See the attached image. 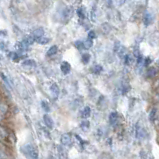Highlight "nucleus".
Here are the masks:
<instances>
[{"label": "nucleus", "mask_w": 159, "mask_h": 159, "mask_svg": "<svg viewBox=\"0 0 159 159\" xmlns=\"http://www.w3.org/2000/svg\"><path fill=\"white\" fill-rule=\"evenodd\" d=\"M118 121V113L117 112H111L109 114V123L111 125H114Z\"/></svg>", "instance_id": "13"}, {"label": "nucleus", "mask_w": 159, "mask_h": 159, "mask_svg": "<svg viewBox=\"0 0 159 159\" xmlns=\"http://www.w3.org/2000/svg\"><path fill=\"white\" fill-rule=\"evenodd\" d=\"M60 142L63 146H70L72 143V137L70 133H64L60 138Z\"/></svg>", "instance_id": "2"}, {"label": "nucleus", "mask_w": 159, "mask_h": 159, "mask_svg": "<svg viewBox=\"0 0 159 159\" xmlns=\"http://www.w3.org/2000/svg\"><path fill=\"white\" fill-rule=\"evenodd\" d=\"M35 41L37 42V43H39V44L44 45V44H47L49 42V39L47 37H44V36H43V37H40V38L35 39Z\"/></svg>", "instance_id": "19"}, {"label": "nucleus", "mask_w": 159, "mask_h": 159, "mask_svg": "<svg viewBox=\"0 0 159 159\" xmlns=\"http://www.w3.org/2000/svg\"><path fill=\"white\" fill-rule=\"evenodd\" d=\"M84 43V49H89V48H91L92 47V45H93V41L92 40H89V39H87L86 40L85 42H83Z\"/></svg>", "instance_id": "27"}, {"label": "nucleus", "mask_w": 159, "mask_h": 159, "mask_svg": "<svg viewBox=\"0 0 159 159\" xmlns=\"http://www.w3.org/2000/svg\"><path fill=\"white\" fill-rule=\"evenodd\" d=\"M50 92H51L52 96L54 98L58 97V95H59V87H58V85L56 83H52L50 85Z\"/></svg>", "instance_id": "11"}, {"label": "nucleus", "mask_w": 159, "mask_h": 159, "mask_svg": "<svg viewBox=\"0 0 159 159\" xmlns=\"http://www.w3.org/2000/svg\"><path fill=\"white\" fill-rule=\"evenodd\" d=\"M150 62H151V59L147 57V58H145V61H144V65L145 66H148L149 64H150Z\"/></svg>", "instance_id": "34"}, {"label": "nucleus", "mask_w": 159, "mask_h": 159, "mask_svg": "<svg viewBox=\"0 0 159 159\" xmlns=\"http://www.w3.org/2000/svg\"><path fill=\"white\" fill-rule=\"evenodd\" d=\"M32 34H33V38H35V39L40 38V37H43V35H44V29L42 28V27H38V28L34 29Z\"/></svg>", "instance_id": "9"}, {"label": "nucleus", "mask_w": 159, "mask_h": 159, "mask_svg": "<svg viewBox=\"0 0 159 159\" xmlns=\"http://www.w3.org/2000/svg\"><path fill=\"white\" fill-rule=\"evenodd\" d=\"M6 158H7V154H6L5 149L0 144V159H6Z\"/></svg>", "instance_id": "23"}, {"label": "nucleus", "mask_w": 159, "mask_h": 159, "mask_svg": "<svg viewBox=\"0 0 159 159\" xmlns=\"http://www.w3.org/2000/svg\"><path fill=\"white\" fill-rule=\"evenodd\" d=\"M146 135H147L146 131H145V129L142 126H140L139 124L136 125V137L138 139H143L146 137Z\"/></svg>", "instance_id": "4"}, {"label": "nucleus", "mask_w": 159, "mask_h": 159, "mask_svg": "<svg viewBox=\"0 0 159 159\" xmlns=\"http://www.w3.org/2000/svg\"><path fill=\"white\" fill-rule=\"evenodd\" d=\"M153 88L154 89H157V91L159 90V77L157 79L154 80V82H153Z\"/></svg>", "instance_id": "32"}, {"label": "nucleus", "mask_w": 159, "mask_h": 159, "mask_svg": "<svg viewBox=\"0 0 159 159\" xmlns=\"http://www.w3.org/2000/svg\"><path fill=\"white\" fill-rule=\"evenodd\" d=\"M96 6H93V8H92V11H91V19L93 20V21H95L96 20Z\"/></svg>", "instance_id": "29"}, {"label": "nucleus", "mask_w": 159, "mask_h": 159, "mask_svg": "<svg viewBox=\"0 0 159 159\" xmlns=\"http://www.w3.org/2000/svg\"><path fill=\"white\" fill-rule=\"evenodd\" d=\"M23 64L25 66H35L36 62H35V60H32V59H27V60H25L23 62Z\"/></svg>", "instance_id": "26"}, {"label": "nucleus", "mask_w": 159, "mask_h": 159, "mask_svg": "<svg viewBox=\"0 0 159 159\" xmlns=\"http://www.w3.org/2000/svg\"><path fill=\"white\" fill-rule=\"evenodd\" d=\"M72 14H73V9H72L71 6H68L64 9V11H63V14H62V17H63V20L64 21H68L71 18Z\"/></svg>", "instance_id": "5"}, {"label": "nucleus", "mask_w": 159, "mask_h": 159, "mask_svg": "<svg viewBox=\"0 0 159 159\" xmlns=\"http://www.w3.org/2000/svg\"><path fill=\"white\" fill-rule=\"evenodd\" d=\"M80 127L81 129H82L84 132H87V131L89 130V127H90V123L88 120H83L82 122L80 123Z\"/></svg>", "instance_id": "15"}, {"label": "nucleus", "mask_w": 159, "mask_h": 159, "mask_svg": "<svg viewBox=\"0 0 159 159\" xmlns=\"http://www.w3.org/2000/svg\"><path fill=\"white\" fill-rule=\"evenodd\" d=\"M157 120H158V130H159V116L157 117Z\"/></svg>", "instance_id": "36"}, {"label": "nucleus", "mask_w": 159, "mask_h": 159, "mask_svg": "<svg viewBox=\"0 0 159 159\" xmlns=\"http://www.w3.org/2000/svg\"><path fill=\"white\" fill-rule=\"evenodd\" d=\"M81 59H82V62L84 63V64H87V63L90 61V54L89 53L82 54V57H81Z\"/></svg>", "instance_id": "22"}, {"label": "nucleus", "mask_w": 159, "mask_h": 159, "mask_svg": "<svg viewBox=\"0 0 159 159\" xmlns=\"http://www.w3.org/2000/svg\"><path fill=\"white\" fill-rule=\"evenodd\" d=\"M158 140H159V137H158Z\"/></svg>", "instance_id": "38"}, {"label": "nucleus", "mask_w": 159, "mask_h": 159, "mask_svg": "<svg viewBox=\"0 0 159 159\" xmlns=\"http://www.w3.org/2000/svg\"><path fill=\"white\" fill-rule=\"evenodd\" d=\"M149 159H153V157H150V158H149Z\"/></svg>", "instance_id": "37"}, {"label": "nucleus", "mask_w": 159, "mask_h": 159, "mask_svg": "<svg viewBox=\"0 0 159 159\" xmlns=\"http://www.w3.org/2000/svg\"><path fill=\"white\" fill-rule=\"evenodd\" d=\"M152 21H153V16L151 13H149V12H146L144 14L143 16V22H144V24L148 26V25H150L152 23Z\"/></svg>", "instance_id": "8"}, {"label": "nucleus", "mask_w": 159, "mask_h": 159, "mask_svg": "<svg viewBox=\"0 0 159 159\" xmlns=\"http://www.w3.org/2000/svg\"><path fill=\"white\" fill-rule=\"evenodd\" d=\"M60 69H61L63 74H68L70 72V70H71V66L67 61H63L61 63V65H60Z\"/></svg>", "instance_id": "7"}, {"label": "nucleus", "mask_w": 159, "mask_h": 159, "mask_svg": "<svg viewBox=\"0 0 159 159\" xmlns=\"http://www.w3.org/2000/svg\"><path fill=\"white\" fill-rule=\"evenodd\" d=\"M8 136L7 131L3 128L2 126H0V140H5Z\"/></svg>", "instance_id": "17"}, {"label": "nucleus", "mask_w": 159, "mask_h": 159, "mask_svg": "<svg viewBox=\"0 0 159 159\" xmlns=\"http://www.w3.org/2000/svg\"><path fill=\"white\" fill-rule=\"evenodd\" d=\"M95 37H96V33H95V31H93V30L89 31V33H88V39L89 40H92V41H93V39H95Z\"/></svg>", "instance_id": "30"}, {"label": "nucleus", "mask_w": 159, "mask_h": 159, "mask_svg": "<svg viewBox=\"0 0 159 159\" xmlns=\"http://www.w3.org/2000/svg\"><path fill=\"white\" fill-rule=\"evenodd\" d=\"M90 114H91V108H90L89 106H85L82 111H81L80 113V116L83 118V119H86V118H88L90 116Z\"/></svg>", "instance_id": "10"}, {"label": "nucleus", "mask_w": 159, "mask_h": 159, "mask_svg": "<svg viewBox=\"0 0 159 159\" xmlns=\"http://www.w3.org/2000/svg\"><path fill=\"white\" fill-rule=\"evenodd\" d=\"M57 52H58V47L56 46V45H53V46H51L48 49L47 56H53V55H55Z\"/></svg>", "instance_id": "16"}, {"label": "nucleus", "mask_w": 159, "mask_h": 159, "mask_svg": "<svg viewBox=\"0 0 159 159\" xmlns=\"http://www.w3.org/2000/svg\"><path fill=\"white\" fill-rule=\"evenodd\" d=\"M7 111H8L7 104L0 101V122L4 120V118H5V116L7 114Z\"/></svg>", "instance_id": "3"}, {"label": "nucleus", "mask_w": 159, "mask_h": 159, "mask_svg": "<svg viewBox=\"0 0 159 159\" xmlns=\"http://www.w3.org/2000/svg\"><path fill=\"white\" fill-rule=\"evenodd\" d=\"M158 73V70L156 67H149L147 70V76L149 78H155Z\"/></svg>", "instance_id": "12"}, {"label": "nucleus", "mask_w": 159, "mask_h": 159, "mask_svg": "<svg viewBox=\"0 0 159 159\" xmlns=\"http://www.w3.org/2000/svg\"><path fill=\"white\" fill-rule=\"evenodd\" d=\"M101 29L103 30L104 33H109V32H110V30H111V27L108 23H103L101 25Z\"/></svg>", "instance_id": "21"}, {"label": "nucleus", "mask_w": 159, "mask_h": 159, "mask_svg": "<svg viewBox=\"0 0 159 159\" xmlns=\"http://www.w3.org/2000/svg\"><path fill=\"white\" fill-rule=\"evenodd\" d=\"M131 60H132V57H131L130 54H126L124 57V63L126 65H130L131 64Z\"/></svg>", "instance_id": "28"}, {"label": "nucleus", "mask_w": 159, "mask_h": 159, "mask_svg": "<svg viewBox=\"0 0 159 159\" xmlns=\"http://www.w3.org/2000/svg\"><path fill=\"white\" fill-rule=\"evenodd\" d=\"M77 15L79 16V18H84L85 17V11L83 7H79L77 9Z\"/></svg>", "instance_id": "25"}, {"label": "nucleus", "mask_w": 159, "mask_h": 159, "mask_svg": "<svg viewBox=\"0 0 159 159\" xmlns=\"http://www.w3.org/2000/svg\"><path fill=\"white\" fill-rule=\"evenodd\" d=\"M154 99H155L156 101H159V90L155 93V95H154Z\"/></svg>", "instance_id": "35"}, {"label": "nucleus", "mask_w": 159, "mask_h": 159, "mask_svg": "<svg viewBox=\"0 0 159 159\" xmlns=\"http://www.w3.org/2000/svg\"><path fill=\"white\" fill-rule=\"evenodd\" d=\"M139 155H140V159H148L147 154L145 153V151H144V150H141V151H140Z\"/></svg>", "instance_id": "33"}, {"label": "nucleus", "mask_w": 159, "mask_h": 159, "mask_svg": "<svg viewBox=\"0 0 159 159\" xmlns=\"http://www.w3.org/2000/svg\"><path fill=\"white\" fill-rule=\"evenodd\" d=\"M34 38L33 37H30V36H27V37H25L24 38V40L22 42H23L26 46H29V45H32L33 44V42H34Z\"/></svg>", "instance_id": "18"}, {"label": "nucleus", "mask_w": 159, "mask_h": 159, "mask_svg": "<svg viewBox=\"0 0 159 159\" xmlns=\"http://www.w3.org/2000/svg\"><path fill=\"white\" fill-rule=\"evenodd\" d=\"M102 70H103V68H102L101 65H95V66L92 68L93 73H95V74H100L101 72H102Z\"/></svg>", "instance_id": "20"}, {"label": "nucleus", "mask_w": 159, "mask_h": 159, "mask_svg": "<svg viewBox=\"0 0 159 159\" xmlns=\"http://www.w3.org/2000/svg\"><path fill=\"white\" fill-rule=\"evenodd\" d=\"M20 150L22 154L27 158V159H37L38 157V151L33 145L31 144H24L22 145Z\"/></svg>", "instance_id": "1"}, {"label": "nucleus", "mask_w": 159, "mask_h": 159, "mask_svg": "<svg viewBox=\"0 0 159 159\" xmlns=\"http://www.w3.org/2000/svg\"><path fill=\"white\" fill-rule=\"evenodd\" d=\"M41 106H42V108H43L46 112L49 111V106H48V103H47L46 101H42V102H41Z\"/></svg>", "instance_id": "31"}, {"label": "nucleus", "mask_w": 159, "mask_h": 159, "mask_svg": "<svg viewBox=\"0 0 159 159\" xmlns=\"http://www.w3.org/2000/svg\"><path fill=\"white\" fill-rule=\"evenodd\" d=\"M74 46L78 49V50H81V49L84 48V43H83V41H80V40H78V41L74 42Z\"/></svg>", "instance_id": "24"}, {"label": "nucleus", "mask_w": 159, "mask_h": 159, "mask_svg": "<svg viewBox=\"0 0 159 159\" xmlns=\"http://www.w3.org/2000/svg\"><path fill=\"white\" fill-rule=\"evenodd\" d=\"M149 120L151 122H154L155 120H157V108H152L151 111L149 112Z\"/></svg>", "instance_id": "14"}, {"label": "nucleus", "mask_w": 159, "mask_h": 159, "mask_svg": "<svg viewBox=\"0 0 159 159\" xmlns=\"http://www.w3.org/2000/svg\"><path fill=\"white\" fill-rule=\"evenodd\" d=\"M43 121H44L45 125L47 126V128H49V129L54 128V121L48 114H44L43 115Z\"/></svg>", "instance_id": "6"}]
</instances>
